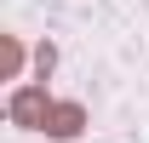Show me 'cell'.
I'll return each instance as SVG.
<instances>
[{
  "label": "cell",
  "instance_id": "1",
  "mask_svg": "<svg viewBox=\"0 0 149 143\" xmlns=\"http://www.w3.org/2000/svg\"><path fill=\"white\" fill-rule=\"evenodd\" d=\"M46 115H52V97L46 86H17L12 92V120L29 126V132H46Z\"/></svg>",
  "mask_w": 149,
  "mask_h": 143
},
{
  "label": "cell",
  "instance_id": "2",
  "mask_svg": "<svg viewBox=\"0 0 149 143\" xmlns=\"http://www.w3.org/2000/svg\"><path fill=\"white\" fill-rule=\"evenodd\" d=\"M80 126H86V109H80V103H52V115H46V137L69 143V137H80Z\"/></svg>",
  "mask_w": 149,
  "mask_h": 143
},
{
  "label": "cell",
  "instance_id": "3",
  "mask_svg": "<svg viewBox=\"0 0 149 143\" xmlns=\"http://www.w3.org/2000/svg\"><path fill=\"white\" fill-rule=\"evenodd\" d=\"M17 63H23V46H17L12 35H6V40H0V69H6V80L17 74Z\"/></svg>",
  "mask_w": 149,
  "mask_h": 143
},
{
  "label": "cell",
  "instance_id": "4",
  "mask_svg": "<svg viewBox=\"0 0 149 143\" xmlns=\"http://www.w3.org/2000/svg\"><path fill=\"white\" fill-rule=\"evenodd\" d=\"M52 63H57V52H52V46H40V52H35V69H40V74H52Z\"/></svg>",
  "mask_w": 149,
  "mask_h": 143
}]
</instances>
